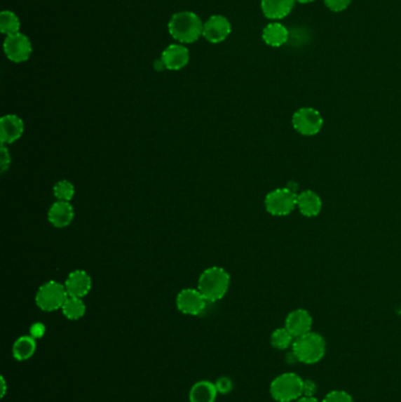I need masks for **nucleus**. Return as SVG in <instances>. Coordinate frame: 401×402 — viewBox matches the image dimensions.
<instances>
[{
  "label": "nucleus",
  "mask_w": 401,
  "mask_h": 402,
  "mask_svg": "<svg viewBox=\"0 0 401 402\" xmlns=\"http://www.w3.org/2000/svg\"><path fill=\"white\" fill-rule=\"evenodd\" d=\"M292 126L305 137H313L324 126V119L320 112L313 107H301L292 116Z\"/></svg>",
  "instance_id": "7"
},
{
  "label": "nucleus",
  "mask_w": 401,
  "mask_h": 402,
  "mask_svg": "<svg viewBox=\"0 0 401 402\" xmlns=\"http://www.w3.org/2000/svg\"><path fill=\"white\" fill-rule=\"evenodd\" d=\"M291 348L298 359V363L313 365L324 358L326 353V341L321 334L311 330L310 333L296 337Z\"/></svg>",
  "instance_id": "3"
},
{
  "label": "nucleus",
  "mask_w": 401,
  "mask_h": 402,
  "mask_svg": "<svg viewBox=\"0 0 401 402\" xmlns=\"http://www.w3.org/2000/svg\"><path fill=\"white\" fill-rule=\"evenodd\" d=\"M69 297L65 285L57 281H48L36 294V304L41 311H55L62 309V304Z\"/></svg>",
  "instance_id": "6"
},
{
  "label": "nucleus",
  "mask_w": 401,
  "mask_h": 402,
  "mask_svg": "<svg viewBox=\"0 0 401 402\" xmlns=\"http://www.w3.org/2000/svg\"><path fill=\"white\" fill-rule=\"evenodd\" d=\"M297 196L290 187L273 189L265 198V208L273 217H286L296 210Z\"/></svg>",
  "instance_id": "5"
},
{
  "label": "nucleus",
  "mask_w": 401,
  "mask_h": 402,
  "mask_svg": "<svg viewBox=\"0 0 401 402\" xmlns=\"http://www.w3.org/2000/svg\"><path fill=\"white\" fill-rule=\"evenodd\" d=\"M62 314L69 320H79L86 313V306L81 297H69L62 307Z\"/></svg>",
  "instance_id": "21"
},
{
  "label": "nucleus",
  "mask_w": 401,
  "mask_h": 402,
  "mask_svg": "<svg viewBox=\"0 0 401 402\" xmlns=\"http://www.w3.org/2000/svg\"><path fill=\"white\" fill-rule=\"evenodd\" d=\"M65 288L69 297H86L92 287V279L88 272L83 269H77L69 273L66 279Z\"/></svg>",
  "instance_id": "13"
},
{
  "label": "nucleus",
  "mask_w": 401,
  "mask_h": 402,
  "mask_svg": "<svg viewBox=\"0 0 401 402\" xmlns=\"http://www.w3.org/2000/svg\"><path fill=\"white\" fill-rule=\"evenodd\" d=\"M296 1L300 3V4H308V3H312L314 0H296Z\"/></svg>",
  "instance_id": "33"
},
{
  "label": "nucleus",
  "mask_w": 401,
  "mask_h": 402,
  "mask_svg": "<svg viewBox=\"0 0 401 402\" xmlns=\"http://www.w3.org/2000/svg\"><path fill=\"white\" fill-rule=\"evenodd\" d=\"M74 193H76L74 186L69 180H60L53 187V194L59 201H71Z\"/></svg>",
  "instance_id": "24"
},
{
  "label": "nucleus",
  "mask_w": 401,
  "mask_h": 402,
  "mask_svg": "<svg viewBox=\"0 0 401 402\" xmlns=\"http://www.w3.org/2000/svg\"><path fill=\"white\" fill-rule=\"evenodd\" d=\"M45 332H46V327L44 323H34L29 328V335L34 337L36 340L44 337Z\"/></svg>",
  "instance_id": "29"
},
{
  "label": "nucleus",
  "mask_w": 401,
  "mask_h": 402,
  "mask_svg": "<svg viewBox=\"0 0 401 402\" xmlns=\"http://www.w3.org/2000/svg\"><path fill=\"white\" fill-rule=\"evenodd\" d=\"M232 32L230 20L224 15H215L204 22L203 36L212 43H219L226 39Z\"/></svg>",
  "instance_id": "10"
},
{
  "label": "nucleus",
  "mask_w": 401,
  "mask_h": 402,
  "mask_svg": "<svg viewBox=\"0 0 401 402\" xmlns=\"http://www.w3.org/2000/svg\"><path fill=\"white\" fill-rule=\"evenodd\" d=\"M204 22L194 12H177L168 22V32L180 43H192L203 36Z\"/></svg>",
  "instance_id": "1"
},
{
  "label": "nucleus",
  "mask_w": 401,
  "mask_h": 402,
  "mask_svg": "<svg viewBox=\"0 0 401 402\" xmlns=\"http://www.w3.org/2000/svg\"><path fill=\"white\" fill-rule=\"evenodd\" d=\"M208 301L205 299L204 295L199 292V290L194 288H185L182 292H179L177 295V308L182 314L186 316H200L201 313L206 309V304Z\"/></svg>",
  "instance_id": "9"
},
{
  "label": "nucleus",
  "mask_w": 401,
  "mask_h": 402,
  "mask_svg": "<svg viewBox=\"0 0 401 402\" xmlns=\"http://www.w3.org/2000/svg\"><path fill=\"white\" fill-rule=\"evenodd\" d=\"M48 217L55 229L67 227L74 217L72 205L69 201H55L48 210Z\"/></svg>",
  "instance_id": "16"
},
{
  "label": "nucleus",
  "mask_w": 401,
  "mask_h": 402,
  "mask_svg": "<svg viewBox=\"0 0 401 402\" xmlns=\"http://www.w3.org/2000/svg\"><path fill=\"white\" fill-rule=\"evenodd\" d=\"M304 379L297 373H283L270 384V394L277 402H293L303 396Z\"/></svg>",
  "instance_id": "4"
},
{
  "label": "nucleus",
  "mask_w": 401,
  "mask_h": 402,
  "mask_svg": "<svg viewBox=\"0 0 401 402\" xmlns=\"http://www.w3.org/2000/svg\"><path fill=\"white\" fill-rule=\"evenodd\" d=\"M218 391L211 381H198L190 391V402H215Z\"/></svg>",
  "instance_id": "19"
},
{
  "label": "nucleus",
  "mask_w": 401,
  "mask_h": 402,
  "mask_svg": "<svg viewBox=\"0 0 401 402\" xmlns=\"http://www.w3.org/2000/svg\"><path fill=\"white\" fill-rule=\"evenodd\" d=\"M10 165H11V154H10V151H8L6 145L1 144V147H0V170H1V173H5L10 168Z\"/></svg>",
  "instance_id": "27"
},
{
  "label": "nucleus",
  "mask_w": 401,
  "mask_h": 402,
  "mask_svg": "<svg viewBox=\"0 0 401 402\" xmlns=\"http://www.w3.org/2000/svg\"><path fill=\"white\" fill-rule=\"evenodd\" d=\"M219 394H229L233 389V381L229 377H220L215 382Z\"/></svg>",
  "instance_id": "26"
},
{
  "label": "nucleus",
  "mask_w": 401,
  "mask_h": 402,
  "mask_svg": "<svg viewBox=\"0 0 401 402\" xmlns=\"http://www.w3.org/2000/svg\"><path fill=\"white\" fill-rule=\"evenodd\" d=\"M20 20L12 11H3L0 13V31L5 36H12L19 32Z\"/></svg>",
  "instance_id": "23"
},
{
  "label": "nucleus",
  "mask_w": 401,
  "mask_h": 402,
  "mask_svg": "<svg viewBox=\"0 0 401 402\" xmlns=\"http://www.w3.org/2000/svg\"><path fill=\"white\" fill-rule=\"evenodd\" d=\"M321 402H354V400L347 391L336 389L327 393Z\"/></svg>",
  "instance_id": "25"
},
{
  "label": "nucleus",
  "mask_w": 401,
  "mask_h": 402,
  "mask_svg": "<svg viewBox=\"0 0 401 402\" xmlns=\"http://www.w3.org/2000/svg\"><path fill=\"white\" fill-rule=\"evenodd\" d=\"M313 319L310 311L304 308H297L288 313L285 320V327L294 337H299L312 330Z\"/></svg>",
  "instance_id": "11"
},
{
  "label": "nucleus",
  "mask_w": 401,
  "mask_h": 402,
  "mask_svg": "<svg viewBox=\"0 0 401 402\" xmlns=\"http://www.w3.org/2000/svg\"><path fill=\"white\" fill-rule=\"evenodd\" d=\"M294 339L296 337L290 333V330L286 327H281V328L273 330V333L271 334V344L276 349L286 351L288 348L292 347Z\"/></svg>",
  "instance_id": "22"
},
{
  "label": "nucleus",
  "mask_w": 401,
  "mask_h": 402,
  "mask_svg": "<svg viewBox=\"0 0 401 402\" xmlns=\"http://www.w3.org/2000/svg\"><path fill=\"white\" fill-rule=\"evenodd\" d=\"M32 43L29 36L18 32L8 36L4 40V52L11 62H24L32 55Z\"/></svg>",
  "instance_id": "8"
},
{
  "label": "nucleus",
  "mask_w": 401,
  "mask_h": 402,
  "mask_svg": "<svg viewBox=\"0 0 401 402\" xmlns=\"http://www.w3.org/2000/svg\"><path fill=\"white\" fill-rule=\"evenodd\" d=\"M324 1L325 5L333 12L344 11L352 3V0H324Z\"/></svg>",
  "instance_id": "28"
},
{
  "label": "nucleus",
  "mask_w": 401,
  "mask_h": 402,
  "mask_svg": "<svg viewBox=\"0 0 401 402\" xmlns=\"http://www.w3.org/2000/svg\"><path fill=\"white\" fill-rule=\"evenodd\" d=\"M296 0H261V11L271 20H280L293 10Z\"/></svg>",
  "instance_id": "17"
},
{
  "label": "nucleus",
  "mask_w": 401,
  "mask_h": 402,
  "mask_svg": "<svg viewBox=\"0 0 401 402\" xmlns=\"http://www.w3.org/2000/svg\"><path fill=\"white\" fill-rule=\"evenodd\" d=\"M317 391V384L314 381L306 379L304 380L303 396H314Z\"/></svg>",
  "instance_id": "30"
},
{
  "label": "nucleus",
  "mask_w": 401,
  "mask_h": 402,
  "mask_svg": "<svg viewBox=\"0 0 401 402\" xmlns=\"http://www.w3.org/2000/svg\"><path fill=\"white\" fill-rule=\"evenodd\" d=\"M0 380H1V398H4L6 391H8V384H6L4 377H0Z\"/></svg>",
  "instance_id": "31"
},
{
  "label": "nucleus",
  "mask_w": 401,
  "mask_h": 402,
  "mask_svg": "<svg viewBox=\"0 0 401 402\" xmlns=\"http://www.w3.org/2000/svg\"><path fill=\"white\" fill-rule=\"evenodd\" d=\"M36 339L31 335H22L15 340L13 348H12V353L15 360L25 361L32 358L33 354L36 353Z\"/></svg>",
  "instance_id": "20"
},
{
  "label": "nucleus",
  "mask_w": 401,
  "mask_h": 402,
  "mask_svg": "<svg viewBox=\"0 0 401 402\" xmlns=\"http://www.w3.org/2000/svg\"><path fill=\"white\" fill-rule=\"evenodd\" d=\"M230 285V274L218 266L205 269L198 280V290L208 302L223 299L229 292Z\"/></svg>",
  "instance_id": "2"
},
{
  "label": "nucleus",
  "mask_w": 401,
  "mask_h": 402,
  "mask_svg": "<svg viewBox=\"0 0 401 402\" xmlns=\"http://www.w3.org/2000/svg\"><path fill=\"white\" fill-rule=\"evenodd\" d=\"M297 208L304 217H314L320 214L322 210V201L318 193L312 189H306L298 193L297 196Z\"/></svg>",
  "instance_id": "15"
},
{
  "label": "nucleus",
  "mask_w": 401,
  "mask_h": 402,
  "mask_svg": "<svg viewBox=\"0 0 401 402\" xmlns=\"http://www.w3.org/2000/svg\"><path fill=\"white\" fill-rule=\"evenodd\" d=\"M297 402H320L318 398H314V396H301V398H298Z\"/></svg>",
  "instance_id": "32"
},
{
  "label": "nucleus",
  "mask_w": 401,
  "mask_h": 402,
  "mask_svg": "<svg viewBox=\"0 0 401 402\" xmlns=\"http://www.w3.org/2000/svg\"><path fill=\"white\" fill-rule=\"evenodd\" d=\"M288 36V29L280 22H271L263 31L264 41L272 48H280L287 43Z\"/></svg>",
  "instance_id": "18"
},
{
  "label": "nucleus",
  "mask_w": 401,
  "mask_h": 402,
  "mask_svg": "<svg viewBox=\"0 0 401 402\" xmlns=\"http://www.w3.org/2000/svg\"><path fill=\"white\" fill-rule=\"evenodd\" d=\"M24 133V121L15 114H8L0 119V140L8 145L17 142Z\"/></svg>",
  "instance_id": "14"
},
{
  "label": "nucleus",
  "mask_w": 401,
  "mask_h": 402,
  "mask_svg": "<svg viewBox=\"0 0 401 402\" xmlns=\"http://www.w3.org/2000/svg\"><path fill=\"white\" fill-rule=\"evenodd\" d=\"M161 59L164 62L165 69L179 71L190 62V51L182 43H172L163 51Z\"/></svg>",
  "instance_id": "12"
}]
</instances>
